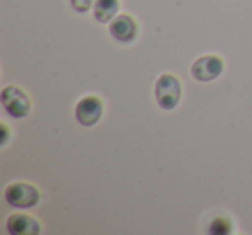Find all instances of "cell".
<instances>
[{"mask_svg": "<svg viewBox=\"0 0 252 235\" xmlns=\"http://www.w3.org/2000/svg\"><path fill=\"white\" fill-rule=\"evenodd\" d=\"M182 99V83L175 74H161L156 81V101L166 111H171Z\"/></svg>", "mask_w": 252, "mask_h": 235, "instance_id": "6da1fadb", "label": "cell"}, {"mask_svg": "<svg viewBox=\"0 0 252 235\" xmlns=\"http://www.w3.org/2000/svg\"><path fill=\"white\" fill-rule=\"evenodd\" d=\"M4 197L7 201V204H11L12 207L18 209H28L38 204L40 201V192L33 185L25 182H16L7 185L4 192Z\"/></svg>", "mask_w": 252, "mask_h": 235, "instance_id": "7a4b0ae2", "label": "cell"}, {"mask_svg": "<svg viewBox=\"0 0 252 235\" xmlns=\"http://www.w3.org/2000/svg\"><path fill=\"white\" fill-rule=\"evenodd\" d=\"M2 105L4 109L12 116V118H25L28 112L32 111V102H30L28 95L21 90L19 87L9 85L2 90Z\"/></svg>", "mask_w": 252, "mask_h": 235, "instance_id": "3957f363", "label": "cell"}, {"mask_svg": "<svg viewBox=\"0 0 252 235\" xmlns=\"http://www.w3.org/2000/svg\"><path fill=\"white\" fill-rule=\"evenodd\" d=\"M192 76L199 81H213L223 73V61L216 56H202L192 64Z\"/></svg>", "mask_w": 252, "mask_h": 235, "instance_id": "277c9868", "label": "cell"}, {"mask_svg": "<svg viewBox=\"0 0 252 235\" xmlns=\"http://www.w3.org/2000/svg\"><path fill=\"white\" fill-rule=\"evenodd\" d=\"M102 102L98 97H94V95H88V97H83L76 105V120L80 125L83 127H94L102 116Z\"/></svg>", "mask_w": 252, "mask_h": 235, "instance_id": "5b68a950", "label": "cell"}, {"mask_svg": "<svg viewBox=\"0 0 252 235\" xmlns=\"http://www.w3.org/2000/svg\"><path fill=\"white\" fill-rule=\"evenodd\" d=\"M109 33L112 35V38L119 43H131L138 35V26L135 23V19L128 14H121L118 18H114L111 21V28Z\"/></svg>", "mask_w": 252, "mask_h": 235, "instance_id": "8992f818", "label": "cell"}, {"mask_svg": "<svg viewBox=\"0 0 252 235\" xmlns=\"http://www.w3.org/2000/svg\"><path fill=\"white\" fill-rule=\"evenodd\" d=\"M40 230V223L28 214H12L7 220V232L12 235H36Z\"/></svg>", "mask_w": 252, "mask_h": 235, "instance_id": "52a82bcc", "label": "cell"}, {"mask_svg": "<svg viewBox=\"0 0 252 235\" xmlns=\"http://www.w3.org/2000/svg\"><path fill=\"white\" fill-rule=\"evenodd\" d=\"M119 9V0H97L94 4V16L98 23H111Z\"/></svg>", "mask_w": 252, "mask_h": 235, "instance_id": "ba28073f", "label": "cell"}, {"mask_svg": "<svg viewBox=\"0 0 252 235\" xmlns=\"http://www.w3.org/2000/svg\"><path fill=\"white\" fill-rule=\"evenodd\" d=\"M207 232L213 235H226L231 232V223L226 218H216V220H213V223L209 225V230Z\"/></svg>", "mask_w": 252, "mask_h": 235, "instance_id": "9c48e42d", "label": "cell"}, {"mask_svg": "<svg viewBox=\"0 0 252 235\" xmlns=\"http://www.w3.org/2000/svg\"><path fill=\"white\" fill-rule=\"evenodd\" d=\"M74 11L78 12H87L90 11V7H94V0H71Z\"/></svg>", "mask_w": 252, "mask_h": 235, "instance_id": "30bf717a", "label": "cell"}, {"mask_svg": "<svg viewBox=\"0 0 252 235\" xmlns=\"http://www.w3.org/2000/svg\"><path fill=\"white\" fill-rule=\"evenodd\" d=\"M0 130H2V145L7 144V137H9V132H7V127L4 123L0 125Z\"/></svg>", "mask_w": 252, "mask_h": 235, "instance_id": "8fae6325", "label": "cell"}]
</instances>
